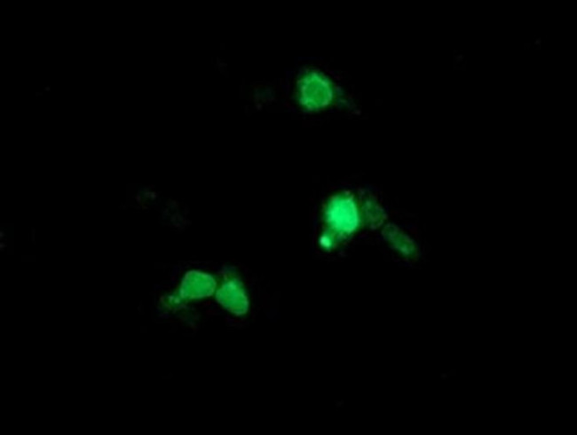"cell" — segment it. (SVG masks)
Wrapping results in <instances>:
<instances>
[{
  "mask_svg": "<svg viewBox=\"0 0 577 435\" xmlns=\"http://www.w3.org/2000/svg\"><path fill=\"white\" fill-rule=\"evenodd\" d=\"M336 95L333 83L317 72L306 74L299 82V100L311 110L329 105Z\"/></svg>",
  "mask_w": 577,
  "mask_h": 435,
  "instance_id": "cell-1",
  "label": "cell"
}]
</instances>
